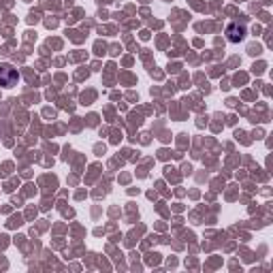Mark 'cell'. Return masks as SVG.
Here are the masks:
<instances>
[{"label":"cell","instance_id":"1","mask_svg":"<svg viewBox=\"0 0 273 273\" xmlns=\"http://www.w3.org/2000/svg\"><path fill=\"white\" fill-rule=\"evenodd\" d=\"M19 79V75H17V70L11 67V64H0V86H4V88H11V86H15Z\"/></svg>","mask_w":273,"mask_h":273},{"label":"cell","instance_id":"2","mask_svg":"<svg viewBox=\"0 0 273 273\" xmlns=\"http://www.w3.org/2000/svg\"><path fill=\"white\" fill-rule=\"evenodd\" d=\"M226 36H229L231 43H239L245 38V26H239V24H231L226 28Z\"/></svg>","mask_w":273,"mask_h":273}]
</instances>
